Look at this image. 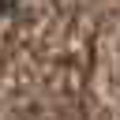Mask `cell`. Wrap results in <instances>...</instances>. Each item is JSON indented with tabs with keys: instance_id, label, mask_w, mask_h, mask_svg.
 <instances>
[{
	"instance_id": "cell-1",
	"label": "cell",
	"mask_w": 120,
	"mask_h": 120,
	"mask_svg": "<svg viewBox=\"0 0 120 120\" xmlns=\"http://www.w3.org/2000/svg\"><path fill=\"white\" fill-rule=\"evenodd\" d=\"M19 8V0H0V15H8V11H15Z\"/></svg>"
}]
</instances>
